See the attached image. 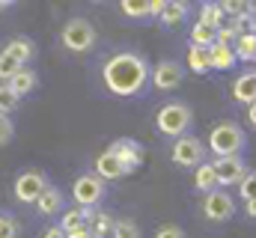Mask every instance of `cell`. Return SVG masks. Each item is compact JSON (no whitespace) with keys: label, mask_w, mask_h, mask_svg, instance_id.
Returning <instances> with one entry per match:
<instances>
[{"label":"cell","mask_w":256,"mask_h":238,"mask_svg":"<svg viewBox=\"0 0 256 238\" xmlns=\"http://www.w3.org/2000/svg\"><path fill=\"white\" fill-rule=\"evenodd\" d=\"M149 72L152 66L140 51H116L102 62V84L120 98H134L149 86Z\"/></svg>","instance_id":"cell-1"},{"label":"cell","mask_w":256,"mask_h":238,"mask_svg":"<svg viewBox=\"0 0 256 238\" xmlns=\"http://www.w3.org/2000/svg\"><path fill=\"white\" fill-rule=\"evenodd\" d=\"M194 125V110L185 102H167L161 104V110L155 114V131L164 134V137H182L188 134Z\"/></svg>","instance_id":"cell-2"},{"label":"cell","mask_w":256,"mask_h":238,"mask_svg":"<svg viewBox=\"0 0 256 238\" xmlns=\"http://www.w3.org/2000/svg\"><path fill=\"white\" fill-rule=\"evenodd\" d=\"M248 146V137H244V128L232 119L226 122H218L212 131H208V149L214 152V158H224V155H242Z\"/></svg>","instance_id":"cell-3"},{"label":"cell","mask_w":256,"mask_h":238,"mask_svg":"<svg viewBox=\"0 0 256 238\" xmlns=\"http://www.w3.org/2000/svg\"><path fill=\"white\" fill-rule=\"evenodd\" d=\"M96 27L86 21V18H80V15H74V18H68L63 24V30H60V42H63L66 51H72V54H86L92 45H96Z\"/></svg>","instance_id":"cell-4"},{"label":"cell","mask_w":256,"mask_h":238,"mask_svg":"<svg viewBox=\"0 0 256 238\" xmlns=\"http://www.w3.org/2000/svg\"><path fill=\"white\" fill-rule=\"evenodd\" d=\"M104 194H108V182H102L96 173H80V176L74 178V184H72V200H74V206H80V208H96V206H102Z\"/></svg>","instance_id":"cell-5"},{"label":"cell","mask_w":256,"mask_h":238,"mask_svg":"<svg viewBox=\"0 0 256 238\" xmlns=\"http://www.w3.org/2000/svg\"><path fill=\"white\" fill-rule=\"evenodd\" d=\"M170 161H173L176 167L194 170L196 164L206 161V143H202L200 137H194V134H182V137H176L173 146H170Z\"/></svg>","instance_id":"cell-6"},{"label":"cell","mask_w":256,"mask_h":238,"mask_svg":"<svg viewBox=\"0 0 256 238\" xmlns=\"http://www.w3.org/2000/svg\"><path fill=\"white\" fill-rule=\"evenodd\" d=\"M182 80H185V66L176 62V60H161V62H155L152 72H149V84H152L158 92H173V90L182 86Z\"/></svg>","instance_id":"cell-7"},{"label":"cell","mask_w":256,"mask_h":238,"mask_svg":"<svg viewBox=\"0 0 256 238\" xmlns=\"http://www.w3.org/2000/svg\"><path fill=\"white\" fill-rule=\"evenodd\" d=\"M202 214H206V220H212V224L230 220V218L236 214V200H232V194H226V190H220V188L202 194Z\"/></svg>","instance_id":"cell-8"},{"label":"cell","mask_w":256,"mask_h":238,"mask_svg":"<svg viewBox=\"0 0 256 238\" xmlns=\"http://www.w3.org/2000/svg\"><path fill=\"white\" fill-rule=\"evenodd\" d=\"M45 184H48V176H45L42 170H24V173H18V176H15L12 194H15V200H18V202L33 206V202L39 200V194L45 190Z\"/></svg>","instance_id":"cell-9"},{"label":"cell","mask_w":256,"mask_h":238,"mask_svg":"<svg viewBox=\"0 0 256 238\" xmlns=\"http://www.w3.org/2000/svg\"><path fill=\"white\" fill-rule=\"evenodd\" d=\"M214 167V176H218V188H236L244 173H248V161L242 155H224V158H214L212 161Z\"/></svg>","instance_id":"cell-10"},{"label":"cell","mask_w":256,"mask_h":238,"mask_svg":"<svg viewBox=\"0 0 256 238\" xmlns=\"http://www.w3.org/2000/svg\"><path fill=\"white\" fill-rule=\"evenodd\" d=\"M108 149L114 152V158L120 161V167H122L126 176L137 173V167L143 164V146H140L137 140H131V137H120V140H114Z\"/></svg>","instance_id":"cell-11"},{"label":"cell","mask_w":256,"mask_h":238,"mask_svg":"<svg viewBox=\"0 0 256 238\" xmlns=\"http://www.w3.org/2000/svg\"><path fill=\"white\" fill-rule=\"evenodd\" d=\"M36 206V212L42 214V218H60L63 214V208H66V196H63V190L57 188V184H45V190L39 194V200L33 202Z\"/></svg>","instance_id":"cell-12"},{"label":"cell","mask_w":256,"mask_h":238,"mask_svg":"<svg viewBox=\"0 0 256 238\" xmlns=\"http://www.w3.org/2000/svg\"><path fill=\"white\" fill-rule=\"evenodd\" d=\"M6 86L18 96V98H24V96H30L36 86H39V74H36V68H30V66H21L9 80H6Z\"/></svg>","instance_id":"cell-13"},{"label":"cell","mask_w":256,"mask_h":238,"mask_svg":"<svg viewBox=\"0 0 256 238\" xmlns=\"http://www.w3.org/2000/svg\"><path fill=\"white\" fill-rule=\"evenodd\" d=\"M3 51L15 60L18 66H30V60L36 57V42H33L30 36H12V39L3 45Z\"/></svg>","instance_id":"cell-14"},{"label":"cell","mask_w":256,"mask_h":238,"mask_svg":"<svg viewBox=\"0 0 256 238\" xmlns=\"http://www.w3.org/2000/svg\"><path fill=\"white\" fill-rule=\"evenodd\" d=\"M92 173L102 178V182H116V178H122V167H120V161L114 158V152L110 149H104V152H98L96 155V161H92Z\"/></svg>","instance_id":"cell-15"},{"label":"cell","mask_w":256,"mask_h":238,"mask_svg":"<svg viewBox=\"0 0 256 238\" xmlns=\"http://www.w3.org/2000/svg\"><path fill=\"white\" fill-rule=\"evenodd\" d=\"M232 102H238L244 108L250 102H256V72H244V74L236 78V84H232Z\"/></svg>","instance_id":"cell-16"},{"label":"cell","mask_w":256,"mask_h":238,"mask_svg":"<svg viewBox=\"0 0 256 238\" xmlns=\"http://www.w3.org/2000/svg\"><path fill=\"white\" fill-rule=\"evenodd\" d=\"M86 212V226H90V232L96 238H108L110 236V226H114V218L108 214V212H102L98 206L96 208H84Z\"/></svg>","instance_id":"cell-17"},{"label":"cell","mask_w":256,"mask_h":238,"mask_svg":"<svg viewBox=\"0 0 256 238\" xmlns=\"http://www.w3.org/2000/svg\"><path fill=\"white\" fill-rule=\"evenodd\" d=\"M208 54H212V72H230L238 60H236V51H232V45H212L208 48Z\"/></svg>","instance_id":"cell-18"},{"label":"cell","mask_w":256,"mask_h":238,"mask_svg":"<svg viewBox=\"0 0 256 238\" xmlns=\"http://www.w3.org/2000/svg\"><path fill=\"white\" fill-rule=\"evenodd\" d=\"M194 188H196L200 194H208V190L218 188V176H214L212 161H202V164L194 167Z\"/></svg>","instance_id":"cell-19"},{"label":"cell","mask_w":256,"mask_h":238,"mask_svg":"<svg viewBox=\"0 0 256 238\" xmlns=\"http://www.w3.org/2000/svg\"><path fill=\"white\" fill-rule=\"evenodd\" d=\"M188 72H194V74H208L212 72L208 48H202V45H191L188 48Z\"/></svg>","instance_id":"cell-20"},{"label":"cell","mask_w":256,"mask_h":238,"mask_svg":"<svg viewBox=\"0 0 256 238\" xmlns=\"http://www.w3.org/2000/svg\"><path fill=\"white\" fill-rule=\"evenodd\" d=\"M188 12H191V6H188V0H179V3H167L158 21H161L164 27H179V24H185V18H188Z\"/></svg>","instance_id":"cell-21"},{"label":"cell","mask_w":256,"mask_h":238,"mask_svg":"<svg viewBox=\"0 0 256 238\" xmlns=\"http://www.w3.org/2000/svg\"><path fill=\"white\" fill-rule=\"evenodd\" d=\"M232 51H236V60H238V62H254L256 60V36L250 30H244V33L236 39Z\"/></svg>","instance_id":"cell-22"},{"label":"cell","mask_w":256,"mask_h":238,"mask_svg":"<svg viewBox=\"0 0 256 238\" xmlns=\"http://www.w3.org/2000/svg\"><path fill=\"white\" fill-rule=\"evenodd\" d=\"M196 21H202V24H208L212 30H218V27L226 24V12L218 6V0H212V3H202V6H200V18H196Z\"/></svg>","instance_id":"cell-23"},{"label":"cell","mask_w":256,"mask_h":238,"mask_svg":"<svg viewBox=\"0 0 256 238\" xmlns=\"http://www.w3.org/2000/svg\"><path fill=\"white\" fill-rule=\"evenodd\" d=\"M63 232H72V230H80V226H86V212L80 208V206H74V208H66L63 214H60V224H57Z\"/></svg>","instance_id":"cell-24"},{"label":"cell","mask_w":256,"mask_h":238,"mask_svg":"<svg viewBox=\"0 0 256 238\" xmlns=\"http://www.w3.org/2000/svg\"><path fill=\"white\" fill-rule=\"evenodd\" d=\"M188 39H191V45H202V48H212V45H214V30H212L208 24L196 21V24H191V33H188Z\"/></svg>","instance_id":"cell-25"},{"label":"cell","mask_w":256,"mask_h":238,"mask_svg":"<svg viewBox=\"0 0 256 238\" xmlns=\"http://www.w3.org/2000/svg\"><path fill=\"white\" fill-rule=\"evenodd\" d=\"M120 9H122V15L134 18V21L149 18V0H120Z\"/></svg>","instance_id":"cell-26"},{"label":"cell","mask_w":256,"mask_h":238,"mask_svg":"<svg viewBox=\"0 0 256 238\" xmlns=\"http://www.w3.org/2000/svg\"><path fill=\"white\" fill-rule=\"evenodd\" d=\"M110 236L114 238H140V226H137L131 218H120V220H114Z\"/></svg>","instance_id":"cell-27"},{"label":"cell","mask_w":256,"mask_h":238,"mask_svg":"<svg viewBox=\"0 0 256 238\" xmlns=\"http://www.w3.org/2000/svg\"><path fill=\"white\" fill-rule=\"evenodd\" d=\"M236 188H238V196H242V202L254 200V196H256V170H248V173H244V178H242Z\"/></svg>","instance_id":"cell-28"},{"label":"cell","mask_w":256,"mask_h":238,"mask_svg":"<svg viewBox=\"0 0 256 238\" xmlns=\"http://www.w3.org/2000/svg\"><path fill=\"white\" fill-rule=\"evenodd\" d=\"M218 6L226 12V18H242L244 12H250L248 9V0H218Z\"/></svg>","instance_id":"cell-29"},{"label":"cell","mask_w":256,"mask_h":238,"mask_svg":"<svg viewBox=\"0 0 256 238\" xmlns=\"http://www.w3.org/2000/svg\"><path fill=\"white\" fill-rule=\"evenodd\" d=\"M18 102H21V98H18L6 84H0V114H6V116H9V114L18 108Z\"/></svg>","instance_id":"cell-30"},{"label":"cell","mask_w":256,"mask_h":238,"mask_svg":"<svg viewBox=\"0 0 256 238\" xmlns=\"http://www.w3.org/2000/svg\"><path fill=\"white\" fill-rule=\"evenodd\" d=\"M18 220L6 212H0V238H18Z\"/></svg>","instance_id":"cell-31"},{"label":"cell","mask_w":256,"mask_h":238,"mask_svg":"<svg viewBox=\"0 0 256 238\" xmlns=\"http://www.w3.org/2000/svg\"><path fill=\"white\" fill-rule=\"evenodd\" d=\"M18 68H21V66H18L15 60L9 57L6 51H0V84H6V80H9V78L18 72Z\"/></svg>","instance_id":"cell-32"},{"label":"cell","mask_w":256,"mask_h":238,"mask_svg":"<svg viewBox=\"0 0 256 238\" xmlns=\"http://www.w3.org/2000/svg\"><path fill=\"white\" fill-rule=\"evenodd\" d=\"M12 134H15V125H12V119L6 116V114H0V149L12 143Z\"/></svg>","instance_id":"cell-33"},{"label":"cell","mask_w":256,"mask_h":238,"mask_svg":"<svg viewBox=\"0 0 256 238\" xmlns=\"http://www.w3.org/2000/svg\"><path fill=\"white\" fill-rule=\"evenodd\" d=\"M155 238H185V230L179 224H164L155 230Z\"/></svg>","instance_id":"cell-34"},{"label":"cell","mask_w":256,"mask_h":238,"mask_svg":"<svg viewBox=\"0 0 256 238\" xmlns=\"http://www.w3.org/2000/svg\"><path fill=\"white\" fill-rule=\"evenodd\" d=\"M167 3H170V0H149V18H155V21H158Z\"/></svg>","instance_id":"cell-35"},{"label":"cell","mask_w":256,"mask_h":238,"mask_svg":"<svg viewBox=\"0 0 256 238\" xmlns=\"http://www.w3.org/2000/svg\"><path fill=\"white\" fill-rule=\"evenodd\" d=\"M42 238H66V232L60 230V226H48V230L42 232Z\"/></svg>","instance_id":"cell-36"},{"label":"cell","mask_w":256,"mask_h":238,"mask_svg":"<svg viewBox=\"0 0 256 238\" xmlns=\"http://www.w3.org/2000/svg\"><path fill=\"white\" fill-rule=\"evenodd\" d=\"M248 125L256 131V102H250V104H248Z\"/></svg>","instance_id":"cell-37"},{"label":"cell","mask_w":256,"mask_h":238,"mask_svg":"<svg viewBox=\"0 0 256 238\" xmlns=\"http://www.w3.org/2000/svg\"><path fill=\"white\" fill-rule=\"evenodd\" d=\"M244 214H248V218H254V220H256V196H254V200H248V202H244Z\"/></svg>","instance_id":"cell-38"},{"label":"cell","mask_w":256,"mask_h":238,"mask_svg":"<svg viewBox=\"0 0 256 238\" xmlns=\"http://www.w3.org/2000/svg\"><path fill=\"white\" fill-rule=\"evenodd\" d=\"M248 30L256 36V15H250V21H248Z\"/></svg>","instance_id":"cell-39"},{"label":"cell","mask_w":256,"mask_h":238,"mask_svg":"<svg viewBox=\"0 0 256 238\" xmlns=\"http://www.w3.org/2000/svg\"><path fill=\"white\" fill-rule=\"evenodd\" d=\"M248 9H250V15H256V0H248Z\"/></svg>","instance_id":"cell-40"},{"label":"cell","mask_w":256,"mask_h":238,"mask_svg":"<svg viewBox=\"0 0 256 238\" xmlns=\"http://www.w3.org/2000/svg\"><path fill=\"white\" fill-rule=\"evenodd\" d=\"M15 0H0V9H6V6H12Z\"/></svg>","instance_id":"cell-41"},{"label":"cell","mask_w":256,"mask_h":238,"mask_svg":"<svg viewBox=\"0 0 256 238\" xmlns=\"http://www.w3.org/2000/svg\"><path fill=\"white\" fill-rule=\"evenodd\" d=\"M202 3H212V0H202Z\"/></svg>","instance_id":"cell-42"},{"label":"cell","mask_w":256,"mask_h":238,"mask_svg":"<svg viewBox=\"0 0 256 238\" xmlns=\"http://www.w3.org/2000/svg\"><path fill=\"white\" fill-rule=\"evenodd\" d=\"M170 3H179V0H170Z\"/></svg>","instance_id":"cell-43"},{"label":"cell","mask_w":256,"mask_h":238,"mask_svg":"<svg viewBox=\"0 0 256 238\" xmlns=\"http://www.w3.org/2000/svg\"><path fill=\"white\" fill-rule=\"evenodd\" d=\"M96 3H104V0H96Z\"/></svg>","instance_id":"cell-44"},{"label":"cell","mask_w":256,"mask_h":238,"mask_svg":"<svg viewBox=\"0 0 256 238\" xmlns=\"http://www.w3.org/2000/svg\"><path fill=\"white\" fill-rule=\"evenodd\" d=\"M254 62H256V60H254Z\"/></svg>","instance_id":"cell-45"}]
</instances>
